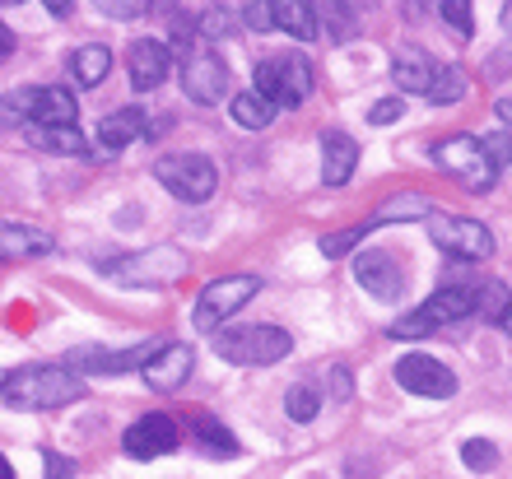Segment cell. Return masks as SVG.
Segmentation results:
<instances>
[{"label": "cell", "instance_id": "obj_1", "mask_svg": "<svg viewBox=\"0 0 512 479\" xmlns=\"http://www.w3.org/2000/svg\"><path fill=\"white\" fill-rule=\"evenodd\" d=\"M0 400H5L10 410H28V414L66 410V405L84 400V382L75 368H66V363H33V368L5 373Z\"/></svg>", "mask_w": 512, "mask_h": 479}, {"label": "cell", "instance_id": "obj_2", "mask_svg": "<svg viewBox=\"0 0 512 479\" xmlns=\"http://www.w3.org/2000/svg\"><path fill=\"white\" fill-rule=\"evenodd\" d=\"M98 270L108 280L126 284V289H163V284H177L187 275V256L177 247H145V252L131 256H112V261H98Z\"/></svg>", "mask_w": 512, "mask_h": 479}, {"label": "cell", "instance_id": "obj_3", "mask_svg": "<svg viewBox=\"0 0 512 479\" xmlns=\"http://www.w3.org/2000/svg\"><path fill=\"white\" fill-rule=\"evenodd\" d=\"M289 349H294V335L280 326H238V331L215 335V354L233 368H270L289 359Z\"/></svg>", "mask_w": 512, "mask_h": 479}, {"label": "cell", "instance_id": "obj_4", "mask_svg": "<svg viewBox=\"0 0 512 479\" xmlns=\"http://www.w3.org/2000/svg\"><path fill=\"white\" fill-rule=\"evenodd\" d=\"M312 61L298 52H284V56H261L256 61V75H252V89L266 94L275 107H298L308 103L312 94Z\"/></svg>", "mask_w": 512, "mask_h": 479}, {"label": "cell", "instance_id": "obj_5", "mask_svg": "<svg viewBox=\"0 0 512 479\" xmlns=\"http://www.w3.org/2000/svg\"><path fill=\"white\" fill-rule=\"evenodd\" d=\"M471 312H475V289L443 284V289L433 293V298H424L415 312H405V317L391 326V335H396V340H424V335H433L438 326H452V321L471 317Z\"/></svg>", "mask_w": 512, "mask_h": 479}, {"label": "cell", "instance_id": "obj_6", "mask_svg": "<svg viewBox=\"0 0 512 479\" xmlns=\"http://www.w3.org/2000/svg\"><path fill=\"white\" fill-rule=\"evenodd\" d=\"M154 177L168 196L187 200V205H205L219 191V168L205 154H163L154 163Z\"/></svg>", "mask_w": 512, "mask_h": 479}, {"label": "cell", "instance_id": "obj_7", "mask_svg": "<svg viewBox=\"0 0 512 479\" xmlns=\"http://www.w3.org/2000/svg\"><path fill=\"white\" fill-rule=\"evenodd\" d=\"M433 163H438L447 177H457L466 191H489L494 177H499L494 159L485 154V145H480L475 135H447V140H438V145H433Z\"/></svg>", "mask_w": 512, "mask_h": 479}, {"label": "cell", "instance_id": "obj_8", "mask_svg": "<svg viewBox=\"0 0 512 479\" xmlns=\"http://www.w3.org/2000/svg\"><path fill=\"white\" fill-rule=\"evenodd\" d=\"M256 293H261V280L256 275H224V280H210L191 307V321H196V331H219L233 312H243L252 303Z\"/></svg>", "mask_w": 512, "mask_h": 479}, {"label": "cell", "instance_id": "obj_9", "mask_svg": "<svg viewBox=\"0 0 512 479\" xmlns=\"http://www.w3.org/2000/svg\"><path fill=\"white\" fill-rule=\"evenodd\" d=\"M429 238L438 242V252L457 256V261H489L494 256V233L466 214H433Z\"/></svg>", "mask_w": 512, "mask_h": 479}, {"label": "cell", "instance_id": "obj_10", "mask_svg": "<svg viewBox=\"0 0 512 479\" xmlns=\"http://www.w3.org/2000/svg\"><path fill=\"white\" fill-rule=\"evenodd\" d=\"M229 61L215 52V47H201V52H187L182 61V89H187L191 103L215 107L219 98H229Z\"/></svg>", "mask_w": 512, "mask_h": 479}, {"label": "cell", "instance_id": "obj_11", "mask_svg": "<svg viewBox=\"0 0 512 479\" xmlns=\"http://www.w3.org/2000/svg\"><path fill=\"white\" fill-rule=\"evenodd\" d=\"M177 442H182V428H177V419H168V414H140L122 433V447L131 461L168 456V452H177Z\"/></svg>", "mask_w": 512, "mask_h": 479}, {"label": "cell", "instance_id": "obj_12", "mask_svg": "<svg viewBox=\"0 0 512 479\" xmlns=\"http://www.w3.org/2000/svg\"><path fill=\"white\" fill-rule=\"evenodd\" d=\"M396 382H401V391H410V396H429V400L457 396V373H452L447 363L429 359V354H405V359L396 363Z\"/></svg>", "mask_w": 512, "mask_h": 479}, {"label": "cell", "instance_id": "obj_13", "mask_svg": "<svg viewBox=\"0 0 512 479\" xmlns=\"http://www.w3.org/2000/svg\"><path fill=\"white\" fill-rule=\"evenodd\" d=\"M354 280L364 284L373 298H382V303L405 298V266L391 252H378V247H368V252L354 256Z\"/></svg>", "mask_w": 512, "mask_h": 479}, {"label": "cell", "instance_id": "obj_14", "mask_svg": "<svg viewBox=\"0 0 512 479\" xmlns=\"http://www.w3.org/2000/svg\"><path fill=\"white\" fill-rule=\"evenodd\" d=\"M126 70H131L135 94H154V89L173 75V47L159 38H140L131 52H126Z\"/></svg>", "mask_w": 512, "mask_h": 479}, {"label": "cell", "instance_id": "obj_15", "mask_svg": "<svg viewBox=\"0 0 512 479\" xmlns=\"http://www.w3.org/2000/svg\"><path fill=\"white\" fill-rule=\"evenodd\" d=\"M191 368H196V354H191V345H163L154 359L145 363V386L149 391H159V396H168V391H177V386H187Z\"/></svg>", "mask_w": 512, "mask_h": 479}, {"label": "cell", "instance_id": "obj_16", "mask_svg": "<svg viewBox=\"0 0 512 479\" xmlns=\"http://www.w3.org/2000/svg\"><path fill=\"white\" fill-rule=\"evenodd\" d=\"M140 135H145V112H140V107H117V112H108L103 126H98V159H112L117 149H126L131 140H140Z\"/></svg>", "mask_w": 512, "mask_h": 479}, {"label": "cell", "instance_id": "obj_17", "mask_svg": "<svg viewBox=\"0 0 512 479\" xmlns=\"http://www.w3.org/2000/svg\"><path fill=\"white\" fill-rule=\"evenodd\" d=\"M359 168V145L345 131H326L322 135V182L326 187H345Z\"/></svg>", "mask_w": 512, "mask_h": 479}, {"label": "cell", "instance_id": "obj_18", "mask_svg": "<svg viewBox=\"0 0 512 479\" xmlns=\"http://www.w3.org/2000/svg\"><path fill=\"white\" fill-rule=\"evenodd\" d=\"M433 61L419 47H401V52L391 56V84L401 89V94H429L433 84Z\"/></svg>", "mask_w": 512, "mask_h": 479}, {"label": "cell", "instance_id": "obj_19", "mask_svg": "<svg viewBox=\"0 0 512 479\" xmlns=\"http://www.w3.org/2000/svg\"><path fill=\"white\" fill-rule=\"evenodd\" d=\"M270 14H275V28L298 42H312L322 33V24H317V0H270Z\"/></svg>", "mask_w": 512, "mask_h": 479}, {"label": "cell", "instance_id": "obj_20", "mask_svg": "<svg viewBox=\"0 0 512 479\" xmlns=\"http://www.w3.org/2000/svg\"><path fill=\"white\" fill-rule=\"evenodd\" d=\"M56 242L33 224H0V261H24V256H47Z\"/></svg>", "mask_w": 512, "mask_h": 479}, {"label": "cell", "instance_id": "obj_21", "mask_svg": "<svg viewBox=\"0 0 512 479\" xmlns=\"http://www.w3.org/2000/svg\"><path fill=\"white\" fill-rule=\"evenodd\" d=\"M75 117H80V103H75L66 84H42L38 103H33V121L38 126H70Z\"/></svg>", "mask_w": 512, "mask_h": 479}, {"label": "cell", "instance_id": "obj_22", "mask_svg": "<svg viewBox=\"0 0 512 479\" xmlns=\"http://www.w3.org/2000/svg\"><path fill=\"white\" fill-rule=\"evenodd\" d=\"M28 131V140L42 149V154H56V159H80L84 154V135H80V126L70 121V126H24Z\"/></svg>", "mask_w": 512, "mask_h": 479}, {"label": "cell", "instance_id": "obj_23", "mask_svg": "<svg viewBox=\"0 0 512 479\" xmlns=\"http://www.w3.org/2000/svg\"><path fill=\"white\" fill-rule=\"evenodd\" d=\"M191 438L201 442V452L205 456H219V461H233V456L243 452V447H238V438H233L229 428L219 424L215 414H191Z\"/></svg>", "mask_w": 512, "mask_h": 479}, {"label": "cell", "instance_id": "obj_24", "mask_svg": "<svg viewBox=\"0 0 512 479\" xmlns=\"http://www.w3.org/2000/svg\"><path fill=\"white\" fill-rule=\"evenodd\" d=\"M108 70H112V52L103 42H89V47H80V52L70 56V75H75L80 89H98V84L108 80Z\"/></svg>", "mask_w": 512, "mask_h": 479}, {"label": "cell", "instance_id": "obj_25", "mask_svg": "<svg viewBox=\"0 0 512 479\" xmlns=\"http://www.w3.org/2000/svg\"><path fill=\"white\" fill-rule=\"evenodd\" d=\"M368 219H373V228H382V224H405V219H433V200H429V196H415V191H405V196L382 200V205L368 214Z\"/></svg>", "mask_w": 512, "mask_h": 479}, {"label": "cell", "instance_id": "obj_26", "mask_svg": "<svg viewBox=\"0 0 512 479\" xmlns=\"http://www.w3.org/2000/svg\"><path fill=\"white\" fill-rule=\"evenodd\" d=\"M317 24L326 28L331 42H350L359 28V14L350 10V0H317Z\"/></svg>", "mask_w": 512, "mask_h": 479}, {"label": "cell", "instance_id": "obj_27", "mask_svg": "<svg viewBox=\"0 0 512 479\" xmlns=\"http://www.w3.org/2000/svg\"><path fill=\"white\" fill-rule=\"evenodd\" d=\"M275 112H280V107L270 103L266 94H256V89L233 98V121H238L243 131H266L270 121H275Z\"/></svg>", "mask_w": 512, "mask_h": 479}, {"label": "cell", "instance_id": "obj_28", "mask_svg": "<svg viewBox=\"0 0 512 479\" xmlns=\"http://www.w3.org/2000/svg\"><path fill=\"white\" fill-rule=\"evenodd\" d=\"M466 89H471V75H466V70L461 66H438L424 98H429L433 107H447V103H457V98H466Z\"/></svg>", "mask_w": 512, "mask_h": 479}, {"label": "cell", "instance_id": "obj_29", "mask_svg": "<svg viewBox=\"0 0 512 479\" xmlns=\"http://www.w3.org/2000/svg\"><path fill=\"white\" fill-rule=\"evenodd\" d=\"M33 103H38V89H28V84H19V89H10V94L0 98V126H33Z\"/></svg>", "mask_w": 512, "mask_h": 479}, {"label": "cell", "instance_id": "obj_30", "mask_svg": "<svg viewBox=\"0 0 512 479\" xmlns=\"http://www.w3.org/2000/svg\"><path fill=\"white\" fill-rule=\"evenodd\" d=\"M368 233H373V219H364V224H354V228H340V233H326V238L317 242V252H322L326 261H336V256L354 252V247H359Z\"/></svg>", "mask_w": 512, "mask_h": 479}, {"label": "cell", "instance_id": "obj_31", "mask_svg": "<svg viewBox=\"0 0 512 479\" xmlns=\"http://www.w3.org/2000/svg\"><path fill=\"white\" fill-rule=\"evenodd\" d=\"M508 307H512L508 284L489 280V284H480V289H475V317H485V321H503V312H508Z\"/></svg>", "mask_w": 512, "mask_h": 479}, {"label": "cell", "instance_id": "obj_32", "mask_svg": "<svg viewBox=\"0 0 512 479\" xmlns=\"http://www.w3.org/2000/svg\"><path fill=\"white\" fill-rule=\"evenodd\" d=\"M317 410H322V396H317L312 386H289V391H284V414H289L294 424H312Z\"/></svg>", "mask_w": 512, "mask_h": 479}, {"label": "cell", "instance_id": "obj_33", "mask_svg": "<svg viewBox=\"0 0 512 479\" xmlns=\"http://www.w3.org/2000/svg\"><path fill=\"white\" fill-rule=\"evenodd\" d=\"M438 14H443L447 24H452V33H457V38H471V33H475L471 0H438Z\"/></svg>", "mask_w": 512, "mask_h": 479}, {"label": "cell", "instance_id": "obj_34", "mask_svg": "<svg viewBox=\"0 0 512 479\" xmlns=\"http://www.w3.org/2000/svg\"><path fill=\"white\" fill-rule=\"evenodd\" d=\"M461 461L471 470H494L499 466V447L489 438H471V442H461Z\"/></svg>", "mask_w": 512, "mask_h": 479}, {"label": "cell", "instance_id": "obj_35", "mask_svg": "<svg viewBox=\"0 0 512 479\" xmlns=\"http://www.w3.org/2000/svg\"><path fill=\"white\" fill-rule=\"evenodd\" d=\"M98 14H108V19H140V14L149 10V0H94Z\"/></svg>", "mask_w": 512, "mask_h": 479}, {"label": "cell", "instance_id": "obj_36", "mask_svg": "<svg viewBox=\"0 0 512 479\" xmlns=\"http://www.w3.org/2000/svg\"><path fill=\"white\" fill-rule=\"evenodd\" d=\"M480 145H485V154L494 159V168H508L512 163V131H494V135H485Z\"/></svg>", "mask_w": 512, "mask_h": 479}, {"label": "cell", "instance_id": "obj_37", "mask_svg": "<svg viewBox=\"0 0 512 479\" xmlns=\"http://www.w3.org/2000/svg\"><path fill=\"white\" fill-rule=\"evenodd\" d=\"M229 33H233V14L224 10V5H215V10L201 19V38H215L219 42V38H229Z\"/></svg>", "mask_w": 512, "mask_h": 479}, {"label": "cell", "instance_id": "obj_38", "mask_svg": "<svg viewBox=\"0 0 512 479\" xmlns=\"http://www.w3.org/2000/svg\"><path fill=\"white\" fill-rule=\"evenodd\" d=\"M247 28H252V33H270V28H275V14H270V0H252V5H247Z\"/></svg>", "mask_w": 512, "mask_h": 479}, {"label": "cell", "instance_id": "obj_39", "mask_svg": "<svg viewBox=\"0 0 512 479\" xmlns=\"http://www.w3.org/2000/svg\"><path fill=\"white\" fill-rule=\"evenodd\" d=\"M401 112H405L401 98H378L373 112H368V121H373V126H391V121H401Z\"/></svg>", "mask_w": 512, "mask_h": 479}, {"label": "cell", "instance_id": "obj_40", "mask_svg": "<svg viewBox=\"0 0 512 479\" xmlns=\"http://www.w3.org/2000/svg\"><path fill=\"white\" fill-rule=\"evenodd\" d=\"M42 461H47V479H70V475H75V470H80V466H75V461H70V456H56L52 447L42 452Z\"/></svg>", "mask_w": 512, "mask_h": 479}, {"label": "cell", "instance_id": "obj_41", "mask_svg": "<svg viewBox=\"0 0 512 479\" xmlns=\"http://www.w3.org/2000/svg\"><path fill=\"white\" fill-rule=\"evenodd\" d=\"M331 396L350 400V368H345V363H336V368H331Z\"/></svg>", "mask_w": 512, "mask_h": 479}, {"label": "cell", "instance_id": "obj_42", "mask_svg": "<svg viewBox=\"0 0 512 479\" xmlns=\"http://www.w3.org/2000/svg\"><path fill=\"white\" fill-rule=\"evenodd\" d=\"M70 5H75V0H42V10H47V14H56V19H66V14H70Z\"/></svg>", "mask_w": 512, "mask_h": 479}, {"label": "cell", "instance_id": "obj_43", "mask_svg": "<svg viewBox=\"0 0 512 479\" xmlns=\"http://www.w3.org/2000/svg\"><path fill=\"white\" fill-rule=\"evenodd\" d=\"M14 52V33H10V28H5V24H0V61H5V56H10Z\"/></svg>", "mask_w": 512, "mask_h": 479}, {"label": "cell", "instance_id": "obj_44", "mask_svg": "<svg viewBox=\"0 0 512 479\" xmlns=\"http://www.w3.org/2000/svg\"><path fill=\"white\" fill-rule=\"evenodd\" d=\"M494 112H499V117L512 126V98H499V103H494Z\"/></svg>", "mask_w": 512, "mask_h": 479}, {"label": "cell", "instance_id": "obj_45", "mask_svg": "<svg viewBox=\"0 0 512 479\" xmlns=\"http://www.w3.org/2000/svg\"><path fill=\"white\" fill-rule=\"evenodd\" d=\"M503 28H508V38H512V0L503 5Z\"/></svg>", "mask_w": 512, "mask_h": 479}, {"label": "cell", "instance_id": "obj_46", "mask_svg": "<svg viewBox=\"0 0 512 479\" xmlns=\"http://www.w3.org/2000/svg\"><path fill=\"white\" fill-rule=\"evenodd\" d=\"M0 479H14V470H10V461L0 456Z\"/></svg>", "mask_w": 512, "mask_h": 479}, {"label": "cell", "instance_id": "obj_47", "mask_svg": "<svg viewBox=\"0 0 512 479\" xmlns=\"http://www.w3.org/2000/svg\"><path fill=\"white\" fill-rule=\"evenodd\" d=\"M499 326H503V331L512 335V307H508V312H503V321H499Z\"/></svg>", "mask_w": 512, "mask_h": 479}, {"label": "cell", "instance_id": "obj_48", "mask_svg": "<svg viewBox=\"0 0 512 479\" xmlns=\"http://www.w3.org/2000/svg\"><path fill=\"white\" fill-rule=\"evenodd\" d=\"M0 5H24V0H0Z\"/></svg>", "mask_w": 512, "mask_h": 479}, {"label": "cell", "instance_id": "obj_49", "mask_svg": "<svg viewBox=\"0 0 512 479\" xmlns=\"http://www.w3.org/2000/svg\"><path fill=\"white\" fill-rule=\"evenodd\" d=\"M0 386H5V377H0Z\"/></svg>", "mask_w": 512, "mask_h": 479}]
</instances>
